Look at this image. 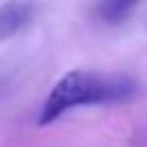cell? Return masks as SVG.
<instances>
[{"label": "cell", "instance_id": "cell-1", "mask_svg": "<svg viewBox=\"0 0 147 147\" xmlns=\"http://www.w3.org/2000/svg\"><path fill=\"white\" fill-rule=\"evenodd\" d=\"M143 87L128 74H108L93 69H74L56 80L46 95L37 123L50 125L74 108L100 104H128L141 95Z\"/></svg>", "mask_w": 147, "mask_h": 147}, {"label": "cell", "instance_id": "cell-2", "mask_svg": "<svg viewBox=\"0 0 147 147\" xmlns=\"http://www.w3.org/2000/svg\"><path fill=\"white\" fill-rule=\"evenodd\" d=\"M32 20V5L28 2H7L0 5V41L22 32Z\"/></svg>", "mask_w": 147, "mask_h": 147}, {"label": "cell", "instance_id": "cell-3", "mask_svg": "<svg viewBox=\"0 0 147 147\" xmlns=\"http://www.w3.org/2000/svg\"><path fill=\"white\" fill-rule=\"evenodd\" d=\"M136 9V2H119V0H108L95 5V15L104 24H119L130 18V13Z\"/></svg>", "mask_w": 147, "mask_h": 147}]
</instances>
